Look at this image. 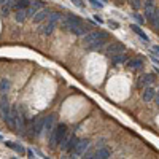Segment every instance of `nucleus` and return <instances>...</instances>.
Wrapping results in <instances>:
<instances>
[{"label": "nucleus", "instance_id": "1", "mask_svg": "<svg viewBox=\"0 0 159 159\" xmlns=\"http://www.w3.org/2000/svg\"><path fill=\"white\" fill-rule=\"evenodd\" d=\"M67 132H69V130H67V126H65L64 123L56 124L54 130L49 134V147H51V148H56L57 143L65 142V140H67Z\"/></svg>", "mask_w": 159, "mask_h": 159}, {"label": "nucleus", "instance_id": "2", "mask_svg": "<svg viewBox=\"0 0 159 159\" xmlns=\"http://www.w3.org/2000/svg\"><path fill=\"white\" fill-rule=\"evenodd\" d=\"M108 38V34L103 32V30H94V32H88L84 37H83V43L84 46H89L92 43L99 42V40H107Z\"/></svg>", "mask_w": 159, "mask_h": 159}, {"label": "nucleus", "instance_id": "3", "mask_svg": "<svg viewBox=\"0 0 159 159\" xmlns=\"http://www.w3.org/2000/svg\"><path fill=\"white\" fill-rule=\"evenodd\" d=\"M81 24H84V22L81 21V18H80V16H76V15H69L67 18L62 21V27H64L65 30H69V32H73V30L78 29Z\"/></svg>", "mask_w": 159, "mask_h": 159}, {"label": "nucleus", "instance_id": "4", "mask_svg": "<svg viewBox=\"0 0 159 159\" xmlns=\"http://www.w3.org/2000/svg\"><path fill=\"white\" fill-rule=\"evenodd\" d=\"M0 111H2L3 121L8 124V121H10V116H11V107H10V102H8L7 94H2V99H0Z\"/></svg>", "mask_w": 159, "mask_h": 159}, {"label": "nucleus", "instance_id": "5", "mask_svg": "<svg viewBox=\"0 0 159 159\" xmlns=\"http://www.w3.org/2000/svg\"><path fill=\"white\" fill-rule=\"evenodd\" d=\"M126 51V46L123 43H119V42H111L107 49H105V52H107V56L111 57V56H116V54H121V52Z\"/></svg>", "mask_w": 159, "mask_h": 159}, {"label": "nucleus", "instance_id": "6", "mask_svg": "<svg viewBox=\"0 0 159 159\" xmlns=\"http://www.w3.org/2000/svg\"><path fill=\"white\" fill-rule=\"evenodd\" d=\"M89 148V140L88 139H83V140H78V143H76V147H75V150L72 151V154H73V157H80V156H83L84 153H86V150Z\"/></svg>", "mask_w": 159, "mask_h": 159}, {"label": "nucleus", "instance_id": "7", "mask_svg": "<svg viewBox=\"0 0 159 159\" xmlns=\"http://www.w3.org/2000/svg\"><path fill=\"white\" fill-rule=\"evenodd\" d=\"M76 143H78L76 135H70V137H67V140H65V142L61 143V150L67 151V153H72L75 150V147H76Z\"/></svg>", "mask_w": 159, "mask_h": 159}, {"label": "nucleus", "instance_id": "8", "mask_svg": "<svg viewBox=\"0 0 159 159\" xmlns=\"http://www.w3.org/2000/svg\"><path fill=\"white\" fill-rule=\"evenodd\" d=\"M54 127H56V116L54 115H49V116H45V132L49 135L52 130H54Z\"/></svg>", "mask_w": 159, "mask_h": 159}, {"label": "nucleus", "instance_id": "9", "mask_svg": "<svg viewBox=\"0 0 159 159\" xmlns=\"http://www.w3.org/2000/svg\"><path fill=\"white\" fill-rule=\"evenodd\" d=\"M43 129H45V118H38L37 121L34 123V126H32V135L38 137L40 134H42Z\"/></svg>", "mask_w": 159, "mask_h": 159}, {"label": "nucleus", "instance_id": "10", "mask_svg": "<svg viewBox=\"0 0 159 159\" xmlns=\"http://www.w3.org/2000/svg\"><path fill=\"white\" fill-rule=\"evenodd\" d=\"M154 81V76L151 73H145L139 78V81H137V86L139 88H143V86H150L151 83Z\"/></svg>", "mask_w": 159, "mask_h": 159}, {"label": "nucleus", "instance_id": "11", "mask_svg": "<svg viewBox=\"0 0 159 159\" xmlns=\"http://www.w3.org/2000/svg\"><path fill=\"white\" fill-rule=\"evenodd\" d=\"M154 96H156V91L151 86H147V88H145V91H143V94H142V99L145 102H151L154 99Z\"/></svg>", "mask_w": 159, "mask_h": 159}, {"label": "nucleus", "instance_id": "12", "mask_svg": "<svg viewBox=\"0 0 159 159\" xmlns=\"http://www.w3.org/2000/svg\"><path fill=\"white\" fill-rule=\"evenodd\" d=\"M48 15H49V10H48V8L38 10V11L35 13V16H34V22H42V21H45V19L48 18Z\"/></svg>", "mask_w": 159, "mask_h": 159}, {"label": "nucleus", "instance_id": "13", "mask_svg": "<svg viewBox=\"0 0 159 159\" xmlns=\"http://www.w3.org/2000/svg\"><path fill=\"white\" fill-rule=\"evenodd\" d=\"M127 67H129L130 70H139V69H142V67H143V61H142L140 57L129 59V61H127Z\"/></svg>", "mask_w": 159, "mask_h": 159}, {"label": "nucleus", "instance_id": "14", "mask_svg": "<svg viewBox=\"0 0 159 159\" xmlns=\"http://www.w3.org/2000/svg\"><path fill=\"white\" fill-rule=\"evenodd\" d=\"M130 29L134 30V32H135V34H137V35H139V37H140V38L143 40L145 43H147V42H150V38H148V35H147V34H145V32L142 30V27H140V24H132V25H130Z\"/></svg>", "mask_w": 159, "mask_h": 159}, {"label": "nucleus", "instance_id": "15", "mask_svg": "<svg viewBox=\"0 0 159 159\" xmlns=\"http://www.w3.org/2000/svg\"><path fill=\"white\" fill-rule=\"evenodd\" d=\"M54 27H56V22L48 21L46 24H43V25H42V29H40V34H43V35H51V34H52V30H54Z\"/></svg>", "mask_w": 159, "mask_h": 159}, {"label": "nucleus", "instance_id": "16", "mask_svg": "<svg viewBox=\"0 0 159 159\" xmlns=\"http://www.w3.org/2000/svg\"><path fill=\"white\" fill-rule=\"evenodd\" d=\"M111 156V153H110V150L108 148H99L96 153H94V156H92V157H97V159H108Z\"/></svg>", "mask_w": 159, "mask_h": 159}, {"label": "nucleus", "instance_id": "17", "mask_svg": "<svg viewBox=\"0 0 159 159\" xmlns=\"http://www.w3.org/2000/svg\"><path fill=\"white\" fill-rule=\"evenodd\" d=\"M127 61H129V57L124 54V52H121V54H116V56H111V62H113V65L124 64V62H127Z\"/></svg>", "mask_w": 159, "mask_h": 159}, {"label": "nucleus", "instance_id": "18", "mask_svg": "<svg viewBox=\"0 0 159 159\" xmlns=\"http://www.w3.org/2000/svg\"><path fill=\"white\" fill-rule=\"evenodd\" d=\"M29 16H27V10H16V16H15V19H16V22H24L25 19H27Z\"/></svg>", "mask_w": 159, "mask_h": 159}, {"label": "nucleus", "instance_id": "19", "mask_svg": "<svg viewBox=\"0 0 159 159\" xmlns=\"http://www.w3.org/2000/svg\"><path fill=\"white\" fill-rule=\"evenodd\" d=\"M89 29H91L89 25H86V24H81V25H80L78 29H75V30H73L72 34H75V35H86L88 32H91Z\"/></svg>", "mask_w": 159, "mask_h": 159}, {"label": "nucleus", "instance_id": "20", "mask_svg": "<svg viewBox=\"0 0 159 159\" xmlns=\"http://www.w3.org/2000/svg\"><path fill=\"white\" fill-rule=\"evenodd\" d=\"M10 80H7V78H3L2 81H0V92H2V94H7V92L10 91Z\"/></svg>", "mask_w": 159, "mask_h": 159}, {"label": "nucleus", "instance_id": "21", "mask_svg": "<svg viewBox=\"0 0 159 159\" xmlns=\"http://www.w3.org/2000/svg\"><path fill=\"white\" fill-rule=\"evenodd\" d=\"M29 5H30L29 0H18V2L13 5L11 8H15V10H24V8H27Z\"/></svg>", "mask_w": 159, "mask_h": 159}, {"label": "nucleus", "instance_id": "22", "mask_svg": "<svg viewBox=\"0 0 159 159\" xmlns=\"http://www.w3.org/2000/svg\"><path fill=\"white\" fill-rule=\"evenodd\" d=\"M105 42H107V40H99V42H96V43H92V45H89L88 48H89V49H92V51H97V49H102V48H103V45H105Z\"/></svg>", "mask_w": 159, "mask_h": 159}, {"label": "nucleus", "instance_id": "23", "mask_svg": "<svg viewBox=\"0 0 159 159\" xmlns=\"http://www.w3.org/2000/svg\"><path fill=\"white\" fill-rule=\"evenodd\" d=\"M5 145H7L8 148H13V150H16L18 153H24V151H25V150H24V148L21 147V145H16V143H13V142H7Z\"/></svg>", "mask_w": 159, "mask_h": 159}, {"label": "nucleus", "instance_id": "24", "mask_svg": "<svg viewBox=\"0 0 159 159\" xmlns=\"http://www.w3.org/2000/svg\"><path fill=\"white\" fill-rule=\"evenodd\" d=\"M62 18V15L61 13H57V11H54V13H49V16H48V21H51V22H57L59 19Z\"/></svg>", "mask_w": 159, "mask_h": 159}, {"label": "nucleus", "instance_id": "25", "mask_svg": "<svg viewBox=\"0 0 159 159\" xmlns=\"http://www.w3.org/2000/svg\"><path fill=\"white\" fill-rule=\"evenodd\" d=\"M129 3H130V7L134 10H139L143 5V0H129Z\"/></svg>", "mask_w": 159, "mask_h": 159}, {"label": "nucleus", "instance_id": "26", "mask_svg": "<svg viewBox=\"0 0 159 159\" xmlns=\"http://www.w3.org/2000/svg\"><path fill=\"white\" fill-rule=\"evenodd\" d=\"M153 25L156 29H159V10L156 8V13H154V19H153Z\"/></svg>", "mask_w": 159, "mask_h": 159}, {"label": "nucleus", "instance_id": "27", "mask_svg": "<svg viewBox=\"0 0 159 159\" xmlns=\"http://www.w3.org/2000/svg\"><path fill=\"white\" fill-rule=\"evenodd\" d=\"M72 2H73L78 8H81V10H84V8H86V5L83 3V0H72Z\"/></svg>", "mask_w": 159, "mask_h": 159}, {"label": "nucleus", "instance_id": "28", "mask_svg": "<svg viewBox=\"0 0 159 159\" xmlns=\"http://www.w3.org/2000/svg\"><path fill=\"white\" fill-rule=\"evenodd\" d=\"M88 2H89L92 7H96V8H102V7H103V5L99 2V0H88Z\"/></svg>", "mask_w": 159, "mask_h": 159}, {"label": "nucleus", "instance_id": "29", "mask_svg": "<svg viewBox=\"0 0 159 159\" xmlns=\"http://www.w3.org/2000/svg\"><path fill=\"white\" fill-rule=\"evenodd\" d=\"M132 18L137 21V24H143V18L139 15V13H134V15H132Z\"/></svg>", "mask_w": 159, "mask_h": 159}, {"label": "nucleus", "instance_id": "30", "mask_svg": "<svg viewBox=\"0 0 159 159\" xmlns=\"http://www.w3.org/2000/svg\"><path fill=\"white\" fill-rule=\"evenodd\" d=\"M107 24H108V27H111V29H118V27H119V24H118L116 21H111V19H110Z\"/></svg>", "mask_w": 159, "mask_h": 159}, {"label": "nucleus", "instance_id": "31", "mask_svg": "<svg viewBox=\"0 0 159 159\" xmlns=\"http://www.w3.org/2000/svg\"><path fill=\"white\" fill-rule=\"evenodd\" d=\"M42 7H43V3H42V2H34V3H32V8H34V10H37V11H38V10H42Z\"/></svg>", "mask_w": 159, "mask_h": 159}, {"label": "nucleus", "instance_id": "32", "mask_svg": "<svg viewBox=\"0 0 159 159\" xmlns=\"http://www.w3.org/2000/svg\"><path fill=\"white\" fill-rule=\"evenodd\" d=\"M145 8H150V7H154V0H145Z\"/></svg>", "mask_w": 159, "mask_h": 159}, {"label": "nucleus", "instance_id": "33", "mask_svg": "<svg viewBox=\"0 0 159 159\" xmlns=\"http://www.w3.org/2000/svg\"><path fill=\"white\" fill-rule=\"evenodd\" d=\"M94 19H96V21H97L99 24H103V19H102V18H100L99 15H94Z\"/></svg>", "mask_w": 159, "mask_h": 159}, {"label": "nucleus", "instance_id": "34", "mask_svg": "<svg viewBox=\"0 0 159 159\" xmlns=\"http://www.w3.org/2000/svg\"><path fill=\"white\" fill-rule=\"evenodd\" d=\"M153 51H154L156 54L159 56V45H154V46H153Z\"/></svg>", "mask_w": 159, "mask_h": 159}, {"label": "nucleus", "instance_id": "35", "mask_svg": "<svg viewBox=\"0 0 159 159\" xmlns=\"http://www.w3.org/2000/svg\"><path fill=\"white\" fill-rule=\"evenodd\" d=\"M16 2H18V0H8V3H7V5H10V7H13V5H15V3H16Z\"/></svg>", "mask_w": 159, "mask_h": 159}, {"label": "nucleus", "instance_id": "36", "mask_svg": "<svg viewBox=\"0 0 159 159\" xmlns=\"http://www.w3.org/2000/svg\"><path fill=\"white\" fill-rule=\"evenodd\" d=\"M8 3V0H0V5H7Z\"/></svg>", "mask_w": 159, "mask_h": 159}, {"label": "nucleus", "instance_id": "37", "mask_svg": "<svg viewBox=\"0 0 159 159\" xmlns=\"http://www.w3.org/2000/svg\"><path fill=\"white\" fill-rule=\"evenodd\" d=\"M27 154H29V157H34V153H32L30 150H27Z\"/></svg>", "mask_w": 159, "mask_h": 159}, {"label": "nucleus", "instance_id": "38", "mask_svg": "<svg viewBox=\"0 0 159 159\" xmlns=\"http://www.w3.org/2000/svg\"><path fill=\"white\" fill-rule=\"evenodd\" d=\"M156 72H157V73H159V69H157V67H156Z\"/></svg>", "mask_w": 159, "mask_h": 159}, {"label": "nucleus", "instance_id": "39", "mask_svg": "<svg viewBox=\"0 0 159 159\" xmlns=\"http://www.w3.org/2000/svg\"><path fill=\"white\" fill-rule=\"evenodd\" d=\"M157 105H159V97H157Z\"/></svg>", "mask_w": 159, "mask_h": 159}, {"label": "nucleus", "instance_id": "40", "mask_svg": "<svg viewBox=\"0 0 159 159\" xmlns=\"http://www.w3.org/2000/svg\"><path fill=\"white\" fill-rule=\"evenodd\" d=\"M119 2H124V0H119Z\"/></svg>", "mask_w": 159, "mask_h": 159}, {"label": "nucleus", "instance_id": "41", "mask_svg": "<svg viewBox=\"0 0 159 159\" xmlns=\"http://www.w3.org/2000/svg\"><path fill=\"white\" fill-rule=\"evenodd\" d=\"M0 140H2V135H0Z\"/></svg>", "mask_w": 159, "mask_h": 159}]
</instances>
